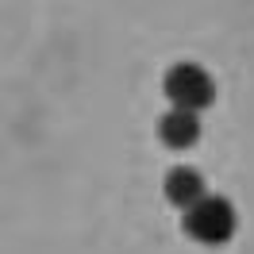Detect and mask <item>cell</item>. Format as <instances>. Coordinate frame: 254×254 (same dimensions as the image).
Masks as SVG:
<instances>
[{
	"label": "cell",
	"mask_w": 254,
	"mask_h": 254,
	"mask_svg": "<svg viewBox=\"0 0 254 254\" xmlns=\"http://www.w3.org/2000/svg\"><path fill=\"white\" fill-rule=\"evenodd\" d=\"M181 227H185V235H189L192 243H204V247H223L227 239L235 235V227H239L235 204H231L227 196H220V192H208L200 204H192L189 212H185Z\"/></svg>",
	"instance_id": "1"
},
{
	"label": "cell",
	"mask_w": 254,
	"mask_h": 254,
	"mask_svg": "<svg viewBox=\"0 0 254 254\" xmlns=\"http://www.w3.org/2000/svg\"><path fill=\"white\" fill-rule=\"evenodd\" d=\"M162 93L166 100L181 112H200L212 108V100H216V81L208 73L204 65L196 62H177L166 69V81H162Z\"/></svg>",
	"instance_id": "2"
},
{
	"label": "cell",
	"mask_w": 254,
	"mask_h": 254,
	"mask_svg": "<svg viewBox=\"0 0 254 254\" xmlns=\"http://www.w3.org/2000/svg\"><path fill=\"white\" fill-rule=\"evenodd\" d=\"M162 192H166V200L181 212H189L192 204H200L208 196V185L200 170H192V166H174V170H166V181H162Z\"/></svg>",
	"instance_id": "3"
},
{
	"label": "cell",
	"mask_w": 254,
	"mask_h": 254,
	"mask_svg": "<svg viewBox=\"0 0 254 254\" xmlns=\"http://www.w3.org/2000/svg\"><path fill=\"white\" fill-rule=\"evenodd\" d=\"M158 139H162V146H170V150H189V146H196V139H200V116H196V112L170 108L158 120Z\"/></svg>",
	"instance_id": "4"
}]
</instances>
